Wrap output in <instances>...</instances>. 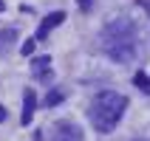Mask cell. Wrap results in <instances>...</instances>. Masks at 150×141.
<instances>
[{
	"instance_id": "obj_1",
	"label": "cell",
	"mask_w": 150,
	"mask_h": 141,
	"mask_svg": "<svg viewBox=\"0 0 150 141\" xmlns=\"http://www.w3.org/2000/svg\"><path fill=\"white\" fill-rule=\"evenodd\" d=\"M102 51L116 62H130L139 48V34L130 20H113L102 28Z\"/></svg>"
},
{
	"instance_id": "obj_2",
	"label": "cell",
	"mask_w": 150,
	"mask_h": 141,
	"mask_svg": "<svg viewBox=\"0 0 150 141\" xmlns=\"http://www.w3.org/2000/svg\"><path fill=\"white\" fill-rule=\"evenodd\" d=\"M125 107H127V96H122L116 90H99L93 96L91 107H88V119L99 133H110L119 124Z\"/></svg>"
},
{
	"instance_id": "obj_3",
	"label": "cell",
	"mask_w": 150,
	"mask_h": 141,
	"mask_svg": "<svg viewBox=\"0 0 150 141\" xmlns=\"http://www.w3.org/2000/svg\"><path fill=\"white\" fill-rule=\"evenodd\" d=\"M54 141H82V130L71 121H59L54 127Z\"/></svg>"
},
{
	"instance_id": "obj_4",
	"label": "cell",
	"mask_w": 150,
	"mask_h": 141,
	"mask_svg": "<svg viewBox=\"0 0 150 141\" xmlns=\"http://www.w3.org/2000/svg\"><path fill=\"white\" fill-rule=\"evenodd\" d=\"M62 20H65V11H51V14L40 23V28H37V40H45V37H48V31H51V28H57Z\"/></svg>"
},
{
	"instance_id": "obj_5",
	"label": "cell",
	"mask_w": 150,
	"mask_h": 141,
	"mask_svg": "<svg viewBox=\"0 0 150 141\" xmlns=\"http://www.w3.org/2000/svg\"><path fill=\"white\" fill-rule=\"evenodd\" d=\"M34 110H37V96H34V90H25L23 93V116H20V121H23L25 127H28V121L34 119Z\"/></svg>"
},
{
	"instance_id": "obj_6",
	"label": "cell",
	"mask_w": 150,
	"mask_h": 141,
	"mask_svg": "<svg viewBox=\"0 0 150 141\" xmlns=\"http://www.w3.org/2000/svg\"><path fill=\"white\" fill-rule=\"evenodd\" d=\"M31 65H34V76H37V79H42V82H48V65H51V57H37Z\"/></svg>"
},
{
	"instance_id": "obj_7",
	"label": "cell",
	"mask_w": 150,
	"mask_h": 141,
	"mask_svg": "<svg viewBox=\"0 0 150 141\" xmlns=\"http://www.w3.org/2000/svg\"><path fill=\"white\" fill-rule=\"evenodd\" d=\"M14 42H17V31L14 28H3L0 31V57H6L8 45H14Z\"/></svg>"
},
{
	"instance_id": "obj_8",
	"label": "cell",
	"mask_w": 150,
	"mask_h": 141,
	"mask_svg": "<svg viewBox=\"0 0 150 141\" xmlns=\"http://www.w3.org/2000/svg\"><path fill=\"white\" fill-rule=\"evenodd\" d=\"M133 85H136V88H142L144 93H150V76H147V74H142V71L133 76Z\"/></svg>"
},
{
	"instance_id": "obj_9",
	"label": "cell",
	"mask_w": 150,
	"mask_h": 141,
	"mask_svg": "<svg viewBox=\"0 0 150 141\" xmlns=\"http://www.w3.org/2000/svg\"><path fill=\"white\" fill-rule=\"evenodd\" d=\"M59 102H62V90H54V93H48L45 105H48V107H54V105H59Z\"/></svg>"
},
{
	"instance_id": "obj_10",
	"label": "cell",
	"mask_w": 150,
	"mask_h": 141,
	"mask_svg": "<svg viewBox=\"0 0 150 141\" xmlns=\"http://www.w3.org/2000/svg\"><path fill=\"white\" fill-rule=\"evenodd\" d=\"M34 45H37L34 40H25L23 45H20V54H23V57H28V54H34Z\"/></svg>"
},
{
	"instance_id": "obj_11",
	"label": "cell",
	"mask_w": 150,
	"mask_h": 141,
	"mask_svg": "<svg viewBox=\"0 0 150 141\" xmlns=\"http://www.w3.org/2000/svg\"><path fill=\"white\" fill-rule=\"evenodd\" d=\"M76 3H79V8H85V11L91 8V0H76Z\"/></svg>"
},
{
	"instance_id": "obj_12",
	"label": "cell",
	"mask_w": 150,
	"mask_h": 141,
	"mask_svg": "<svg viewBox=\"0 0 150 141\" xmlns=\"http://www.w3.org/2000/svg\"><path fill=\"white\" fill-rule=\"evenodd\" d=\"M0 121H6V107L0 105Z\"/></svg>"
},
{
	"instance_id": "obj_13",
	"label": "cell",
	"mask_w": 150,
	"mask_h": 141,
	"mask_svg": "<svg viewBox=\"0 0 150 141\" xmlns=\"http://www.w3.org/2000/svg\"><path fill=\"white\" fill-rule=\"evenodd\" d=\"M0 11H3V0H0Z\"/></svg>"
}]
</instances>
